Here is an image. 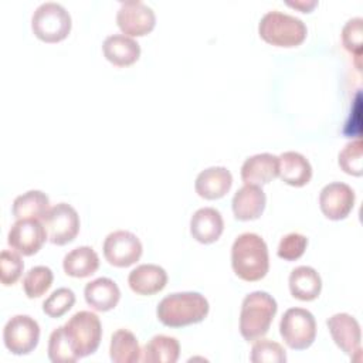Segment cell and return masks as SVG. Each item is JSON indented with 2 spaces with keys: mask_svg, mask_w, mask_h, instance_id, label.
Listing matches in <instances>:
<instances>
[{
  "mask_svg": "<svg viewBox=\"0 0 363 363\" xmlns=\"http://www.w3.org/2000/svg\"><path fill=\"white\" fill-rule=\"evenodd\" d=\"M267 196L259 186L244 184L233 197L231 207L234 217L240 221L257 220L265 208Z\"/></svg>",
  "mask_w": 363,
  "mask_h": 363,
  "instance_id": "16",
  "label": "cell"
},
{
  "mask_svg": "<svg viewBox=\"0 0 363 363\" xmlns=\"http://www.w3.org/2000/svg\"><path fill=\"white\" fill-rule=\"evenodd\" d=\"M233 184V176L227 167L213 166L200 172L194 182L196 193L206 200L224 197Z\"/></svg>",
  "mask_w": 363,
  "mask_h": 363,
  "instance_id": "15",
  "label": "cell"
},
{
  "mask_svg": "<svg viewBox=\"0 0 363 363\" xmlns=\"http://www.w3.org/2000/svg\"><path fill=\"white\" fill-rule=\"evenodd\" d=\"M308 247V238L299 233H289L281 238L277 254L285 261H295L301 258Z\"/></svg>",
  "mask_w": 363,
  "mask_h": 363,
  "instance_id": "34",
  "label": "cell"
},
{
  "mask_svg": "<svg viewBox=\"0 0 363 363\" xmlns=\"http://www.w3.org/2000/svg\"><path fill=\"white\" fill-rule=\"evenodd\" d=\"M71 16L64 6L54 1L40 4L31 16V30L44 43H60L71 31Z\"/></svg>",
  "mask_w": 363,
  "mask_h": 363,
  "instance_id": "6",
  "label": "cell"
},
{
  "mask_svg": "<svg viewBox=\"0 0 363 363\" xmlns=\"http://www.w3.org/2000/svg\"><path fill=\"white\" fill-rule=\"evenodd\" d=\"M259 37L275 47H296L306 38L308 28L305 23L291 14L272 10L265 13L258 24Z\"/></svg>",
  "mask_w": 363,
  "mask_h": 363,
  "instance_id": "4",
  "label": "cell"
},
{
  "mask_svg": "<svg viewBox=\"0 0 363 363\" xmlns=\"http://www.w3.org/2000/svg\"><path fill=\"white\" fill-rule=\"evenodd\" d=\"M224 230V221L218 210L213 207L199 208L190 218V233L201 244L216 242Z\"/></svg>",
  "mask_w": 363,
  "mask_h": 363,
  "instance_id": "17",
  "label": "cell"
},
{
  "mask_svg": "<svg viewBox=\"0 0 363 363\" xmlns=\"http://www.w3.org/2000/svg\"><path fill=\"white\" fill-rule=\"evenodd\" d=\"M4 346L17 356L31 353L40 340V326L28 315H16L7 320L3 329Z\"/></svg>",
  "mask_w": 363,
  "mask_h": 363,
  "instance_id": "9",
  "label": "cell"
},
{
  "mask_svg": "<svg viewBox=\"0 0 363 363\" xmlns=\"http://www.w3.org/2000/svg\"><path fill=\"white\" fill-rule=\"evenodd\" d=\"M84 296L92 309L98 312H106L118 305L121 299V291L115 281L101 277L85 285Z\"/></svg>",
  "mask_w": 363,
  "mask_h": 363,
  "instance_id": "22",
  "label": "cell"
},
{
  "mask_svg": "<svg viewBox=\"0 0 363 363\" xmlns=\"http://www.w3.org/2000/svg\"><path fill=\"white\" fill-rule=\"evenodd\" d=\"M250 359L252 363H285L286 353L279 343L259 337L252 345Z\"/></svg>",
  "mask_w": 363,
  "mask_h": 363,
  "instance_id": "30",
  "label": "cell"
},
{
  "mask_svg": "<svg viewBox=\"0 0 363 363\" xmlns=\"http://www.w3.org/2000/svg\"><path fill=\"white\" fill-rule=\"evenodd\" d=\"M340 169L352 176H362L363 173V145L357 138L349 142L339 153Z\"/></svg>",
  "mask_w": 363,
  "mask_h": 363,
  "instance_id": "31",
  "label": "cell"
},
{
  "mask_svg": "<svg viewBox=\"0 0 363 363\" xmlns=\"http://www.w3.org/2000/svg\"><path fill=\"white\" fill-rule=\"evenodd\" d=\"M74 291L69 288H58L43 302V311L50 318H61L74 306Z\"/></svg>",
  "mask_w": 363,
  "mask_h": 363,
  "instance_id": "32",
  "label": "cell"
},
{
  "mask_svg": "<svg viewBox=\"0 0 363 363\" xmlns=\"http://www.w3.org/2000/svg\"><path fill=\"white\" fill-rule=\"evenodd\" d=\"M326 325L336 346L349 357L354 359L357 354L360 359L362 330L359 322L349 313H336L328 319Z\"/></svg>",
  "mask_w": 363,
  "mask_h": 363,
  "instance_id": "13",
  "label": "cell"
},
{
  "mask_svg": "<svg viewBox=\"0 0 363 363\" xmlns=\"http://www.w3.org/2000/svg\"><path fill=\"white\" fill-rule=\"evenodd\" d=\"M319 206L329 220H343L354 206V191L346 183H329L320 190Z\"/></svg>",
  "mask_w": 363,
  "mask_h": 363,
  "instance_id": "14",
  "label": "cell"
},
{
  "mask_svg": "<svg viewBox=\"0 0 363 363\" xmlns=\"http://www.w3.org/2000/svg\"><path fill=\"white\" fill-rule=\"evenodd\" d=\"M105 259L119 268H126L139 261L143 247L140 240L130 231L116 230L109 233L104 241Z\"/></svg>",
  "mask_w": 363,
  "mask_h": 363,
  "instance_id": "10",
  "label": "cell"
},
{
  "mask_svg": "<svg viewBox=\"0 0 363 363\" xmlns=\"http://www.w3.org/2000/svg\"><path fill=\"white\" fill-rule=\"evenodd\" d=\"M279 333L288 347L305 350L316 337L315 316L308 309L289 308L281 318Z\"/></svg>",
  "mask_w": 363,
  "mask_h": 363,
  "instance_id": "7",
  "label": "cell"
},
{
  "mask_svg": "<svg viewBox=\"0 0 363 363\" xmlns=\"http://www.w3.org/2000/svg\"><path fill=\"white\" fill-rule=\"evenodd\" d=\"M24 269L21 257L10 250H3L0 254V281L4 286H10L18 281Z\"/></svg>",
  "mask_w": 363,
  "mask_h": 363,
  "instance_id": "33",
  "label": "cell"
},
{
  "mask_svg": "<svg viewBox=\"0 0 363 363\" xmlns=\"http://www.w3.org/2000/svg\"><path fill=\"white\" fill-rule=\"evenodd\" d=\"M47 233L40 220L20 218L10 227L7 234L9 245L21 255L30 257L40 251L45 242Z\"/></svg>",
  "mask_w": 363,
  "mask_h": 363,
  "instance_id": "12",
  "label": "cell"
},
{
  "mask_svg": "<svg viewBox=\"0 0 363 363\" xmlns=\"http://www.w3.org/2000/svg\"><path fill=\"white\" fill-rule=\"evenodd\" d=\"M278 176L281 180L294 187H302L312 177L309 160L298 152H284L278 156Z\"/></svg>",
  "mask_w": 363,
  "mask_h": 363,
  "instance_id": "21",
  "label": "cell"
},
{
  "mask_svg": "<svg viewBox=\"0 0 363 363\" xmlns=\"http://www.w3.org/2000/svg\"><path fill=\"white\" fill-rule=\"evenodd\" d=\"M62 329L78 359L95 353L99 347L102 326L94 312L79 311L74 313Z\"/></svg>",
  "mask_w": 363,
  "mask_h": 363,
  "instance_id": "5",
  "label": "cell"
},
{
  "mask_svg": "<svg viewBox=\"0 0 363 363\" xmlns=\"http://www.w3.org/2000/svg\"><path fill=\"white\" fill-rule=\"evenodd\" d=\"M142 353L140 360L146 363H176L180 356V345L176 337L156 335L145 345Z\"/></svg>",
  "mask_w": 363,
  "mask_h": 363,
  "instance_id": "26",
  "label": "cell"
},
{
  "mask_svg": "<svg viewBox=\"0 0 363 363\" xmlns=\"http://www.w3.org/2000/svg\"><path fill=\"white\" fill-rule=\"evenodd\" d=\"M140 347L136 336L128 329H118L112 333L109 356L113 363H135L140 360Z\"/></svg>",
  "mask_w": 363,
  "mask_h": 363,
  "instance_id": "27",
  "label": "cell"
},
{
  "mask_svg": "<svg viewBox=\"0 0 363 363\" xmlns=\"http://www.w3.org/2000/svg\"><path fill=\"white\" fill-rule=\"evenodd\" d=\"M128 284L138 295H153L166 286L167 274L156 264H142L129 272Z\"/></svg>",
  "mask_w": 363,
  "mask_h": 363,
  "instance_id": "18",
  "label": "cell"
},
{
  "mask_svg": "<svg viewBox=\"0 0 363 363\" xmlns=\"http://www.w3.org/2000/svg\"><path fill=\"white\" fill-rule=\"evenodd\" d=\"M286 4L294 7V9L301 10L302 13H311L312 9L315 6H318V1L316 0H306V1L305 0H299V1H286Z\"/></svg>",
  "mask_w": 363,
  "mask_h": 363,
  "instance_id": "36",
  "label": "cell"
},
{
  "mask_svg": "<svg viewBox=\"0 0 363 363\" xmlns=\"http://www.w3.org/2000/svg\"><path fill=\"white\" fill-rule=\"evenodd\" d=\"M277 301L264 291H254L248 294L241 303L240 312V333L248 340L254 342L262 337L277 313Z\"/></svg>",
  "mask_w": 363,
  "mask_h": 363,
  "instance_id": "3",
  "label": "cell"
},
{
  "mask_svg": "<svg viewBox=\"0 0 363 363\" xmlns=\"http://www.w3.org/2000/svg\"><path fill=\"white\" fill-rule=\"evenodd\" d=\"M231 267L242 281L255 282L262 279L269 268L265 241L255 233L240 234L231 247Z\"/></svg>",
  "mask_w": 363,
  "mask_h": 363,
  "instance_id": "1",
  "label": "cell"
},
{
  "mask_svg": "<svg viewBox=\"0 0 363 363\" xmlns=\"http://www.w3.org/2000/svg\"><path fill=\"white\" fill-rule=\"evenodd\" d=\"M278 176V156L271 153H258L241 166V179L245 184H267Z\"/></svg>",
  "mask_w": 363,
  "mask_h": 363,
  "instance_id": "20",
  "label": "cell"
},
{
  "mask_svg": "<svg viewBox=\"0 0 363 363\" xmlns=\"http://www.w3.org/2000/svg\"><path fill=\"white\" fill-rule=\"evenodd\" d=\"M362 38H363L362 18L357 17V18L349 20L342 30V43L345 48L359 57L362 52Z\"/></svg>",
  "mask_w": 363,
  "mask_h": 363,
  "instance_id": "35",
  "label": "cell"
},
{
  "mask_svg": "<svg viewBox=\"0 0 363 363\" xmlns=\"http://www.w3.org/2000/svg\"><path fill=\"white\" fill-rule=\"evenodd\" d=\"M48 359L52 363H74L78 360L62 326L54 329L48 339Z\"/></svg>",
  "mask_w": 363,
  "mask_h": 363,
  "instance_id": "29",
  "label": "cell"
},
{
  "mask_svg": "<svg viewBox=\"0 0 363 363\" xmlns=\"http://www.w3.org/2000/svg\"><path fill=\"white\" fill-rule=\"evenodd\" d=\"M208 309V301L204 295L199 292H176L159 302L156 315L167 328H183L201 322Z\"/></svg>",
  "mask_w": 363,
  "mask_h": 363,
  "instance_id": "2",
  "label": "cell"
},
{
  "mask_svg": "<svg viewBox=\"0 0 363 363\" xmlns=\"http://www.w3.org/2000/svg\"><path fill=\"white\" fill-rule=\"evenodd\" d=\"M99 257L94 248L88 245L71 250L62 259L64 272L74 278H86L96 272Z\"/></svg>",
  "mask_w": 363,
  "mask_h": 363,
  "instance_id": "24",
  "label": "cell"
},
{
  "mask_svg": "<svg viewBox=\"0 0 363 363\" xmlns=\"http://www.w3.org/2000/svg\"><path fill=\"white\" fill-rule=\"evenodd\" d=\"M41 221L47 238L55 245H65L74 241L79 233V216L77 210L67 203H58L50 207Z\"/></svg>",
  "mask_w": 363,
  "mask_h": 363,
  "instance_id": "8",
  "label": "cell"
},
{
  "mask_svg": "<svg viewBox=\"0 0 363 363\" xmlns=\"http://www.w3.org/2000/svg\"><path fill=\"white\" fill-rule=\"evenodd\" d=\"M50 210V199L45 193L40 190H28L17 196L11 206V213L16 220L20 218H35L43 220V217Z\"/></svg>",
  "mask_w": 363,
  "mask_h": 363,
  "instance_id": "25",
  "label": "cell"
},
{
  "mask_svg": "<svg viewBox=\"0 0 363 363\" xmlns=\"http://www.w3.org/2000/svg\"><path fill=\"white\" fill-rule=\"evenodd\" d=\"M104 57L115 67H129L140 57V45L125 34H112L102 44Z\"/></svg>",
  "mask_w": 363,
  "mask_h": 363,
  "instance_id": "19",
  "label": "cell"
},
{
  "mask_svg": "<svg viewBox=\"0 0 363 363\" xmlns=\"http://www.w3.org/2000/svg\"><path fill=\"white\" fill-rule=\"evenodd\" d=\"M52 279L54 275L48 267H33L23 278V289L28 298H40L50 289Z\"/></svg>",
  "mask_w": 363,
  "mask_h": 363,
  "instance_id": "28",
  "label": "cell"
},
{
  "mask_svg": "<svg viewBox=\"0 0 363 363\" xmlns=\"http://www.w3.org/2000/svg\"><path fill=\"white\" fill-rule=\"evenodd\" d=\"M289 291L299 301H313L322 289V279L318 271L308 265L296 267L289 274Z\"/></svg>",
  "mask_w": 363,
  "mask_h": 363,
  "instance_id": "23",
  "label": "cell"
},
{
  "mask_svg": "<svg viewBox=\"0 0 363 363\" xmlns=\"http://www.w3.org/2000/svg\"><path fill=\"white\" fill-rule=\"evenodd\" d=\"M116 24L128 37H143L156 24L155 11L142 1H125L116 13Z\"/></svg>",
  "mask_w": 363,
  "mask_h": 363,
  "instance_id": "11",
  "label": "cell"
}]
</instances>
